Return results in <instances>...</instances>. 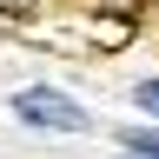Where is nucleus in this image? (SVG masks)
<instances>
[{
	"instance_id": "nucleus-1",
	"label": "nucleus",
	"mask_w": 159,
	"mask_h": 159,
	"mask_svg": "<svg viewBox=\"0 0 159 159\" xmlns=\"http://www.w3.org/2000/svg\"><path fill=\"white\" fill-rule=\"evenodd\" d=\"M13 113L27 119V126H53V133H86V113L73 106V99H60V93H40V86H27L13 99Z\"/></svg>"
},
{
	"instance_id": "nucleus-2",
	"label": "nucleus",
	"mask_w": 159,
	"mask_h": 159,
	"mask_svg": "<svg viewBox=\"0 0 159 159\" xmlns=\"http://www.w3.org/2000/svg\"><path fill=\"white\" fill-rule=\"evenodd\" d=\"M126 139V159H159V139H146V133H119Z\"/></svg>"
},
{
	"instance_id": "nucleus-3",
	"label": "nucleus",
	"mask_w": 159,
	"mask_h": 159,
	"mask_svg": "<svg viewBox=\"0 0 159 159\" xmlns=\"http://www.w3.org/2000/svg\"><path fill=\"white\" fill-rule=\"evenodd\" d=\"M133 99H139L146 113H159V80H146V86H133Z\"/></svg>"
}]
</instances>
